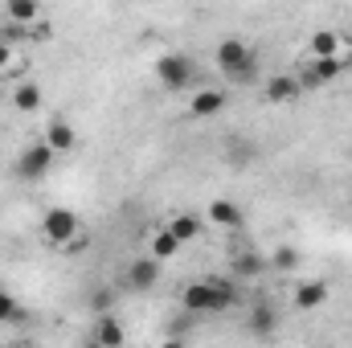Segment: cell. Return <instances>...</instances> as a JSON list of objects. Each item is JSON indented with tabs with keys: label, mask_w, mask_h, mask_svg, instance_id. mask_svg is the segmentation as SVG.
I'll return each instance as SVG.
<instances>
[{
	"label": "cell",
	"mask_w": 352,
	"mask_h": 348,
	"mask_svg": "<svg viewBox=\"0 0 352 348\" xmlns=\"http://www.w3.org/2000/svg\"><path fill=\"white\" fill-rule=\"evenodd\" d=\"M41 102H45V94L37 83H16L12 87V107L21 111V115H33V111H41Z\"/></svg>",
	"instance_id": "8fae6325"
},
{
	"label": "cell",
	"mask_w": 352,
	"mask_h": 348,
	"mask_svg": "<svg viewBox=\"0 0 352 348\" xmlns=\"http://www.w3.org/2000/svg\"><path fill=\"white\" fill-rule=\"evenodd\" d=\"M221 107H226V90H217V87H201L188 98V115L192 119H213Z\"/></svg>",
	"instance_id": "8992f818"
},
{
	"label": "cell",
	"mask_w": 352,
	"mask_h": 348,
	"mask_svg": "<svg viewBox=\"0 0 352 348\" xmlns=\"http://www.w3.org/2000/svg\"><path fill=\"white\" fill-rule=\"evenodd\" d=\"M0 295H4V291H0Z\"/></svg>",
	"instance_id": "cb8c5ba5"
},
{
	"label": "cell",
	"mask_w": 352,
	"mask_h": 348,
	"mask_svg": "<svg viewBox=\"0 0 352 348\" xmlns=\"http://www.w3.org/2000/svg\"><path fill=\"white\" fill-rule=\"evenodd\" d=\"M270 266H274V270H295V266H299V250H295V246H278L274 259H270Z\"/></svg>",
	"instance_id": "ac0fdd59"
},
{
	"label": "cell",
	"mask_w": 352,
	"mask_h": 348,
	"mask_svg": "<svg viewBox=\"0 0 352 348\" xmlns=\"http://www.w3.org/2000/svg\"><path fill=\"white\" fill-rule=\"evenodd\" d=\"M41 140H45V144H50V148H54L58 156H66V152H74V148H78V131H74V127H70L66 119H50V123H45V135H41Z\"/></svg>",
	"instance_id": "52a82bcc"
},
{
	"label": "cell",
	"mask_w": 352,
	"mask_h": 348,
	"mask_svg": "<svg viewBox=\"0 0 352 348\" xmlns=\"http://www.w3.org/2000/svg\"><path fill=\"white\" fill-rule=\"evenodd\" d=\"M217 66H221V74H226L230 83H250V78L258 74V54H254L246 41L226 37V41L217 45Z\"/></svg>",
	"instance_id": "7a4b0ae2"
},
{
	"label": "cell",
	"mask_w": 352,
	"mask_h": 348,
	"mask_svg": "<svg viewBox=\"0 0 352 348\" xmlns=\"http://www.w3.org/2000/svg\"><path fill=\"white\" fill-rule=\"evenodd\" d=\"M54 148L45 144V140H37V144H29L21 156H16V176H25V180H41V176L54 168Z\"/></svg>",
	"instance_id": "5b68a950"
},
{
	"label": "cell",
	"mask_w": 352,
	"mask_h": 348,
	"mask_svg": "<svg viewBox=\"0 0 352 348\" xmlns=\"http://www.w3.org/2000/svg\"><path fill=\"white\" fill-rule=\"evenodd\" d=\"M234 266H238V274H246V279H250V274H258V270H263V259H254V254H238Z\"/></svg>",
	"instance_id": "7402d4cb"
},
{
	"label": "cell",
	"mask_w": 352,
	"mask_h": 348,
	"mask_svg": "<svg viewBox=\"0 0 352 348\" xmlns=\"http://www.w3.org/2000/svg\"><path fill=\"white\" fill-rule=\"evenodd\" d=\"M41 234H45V242H50V246H62V250H66V246L82 234L78 213H74V209H66V205L45 209V217H41Z\"/></svg>",
	"instance_id": "3957f363"
},
{
	"label": "cell",
	"mask_w": 352,
	"mask_h": 348,
	"mask_svg": "<svg viewBox=\"0 0 352 348\" xmlns=\"http://www.w3.org/2000/svg\"><path fill=\"white\" fill-rule=\"evenodd\" d=\"M90 340H94V345H102V348H119L123 340H127V336H123L119 320L102 312V316H98V324H94V336H90Z\"/></svg>",
	"instance_id": "7c38bea8"
},
{
	"label": "cell",
	"mask_w": 352,
	"mask_h": 348,
	"mask_svg": "<svg viewBox=\"0 0 352 348\" xmlns=\"http://www.w3.org/2000/svg\"><path fill=\"white\" fill-rule=\"evenodd\" d=\"M156 83L164 90H188L197 83L192 58H188V54H164V58L156 62Z\"/></svg>",
	"instance_id": "277c9868"
},
{
	"label": "cell",
	"mask_w": 352,
	"mask_h": 348,
	"mask_svg": "<svg viewBox=\"0 0 352 348\" xmlns=\"http://www.w3.org/2000/svg\"><path fill=\"white\" fill-rule=\"evenodd\" d=\"M4 12H8V21H16V25H37V21H41V0H8Z\"/></svg>",
	"instance_id": "2e32d148"
},
{
	"label": "cell",
	"mask_w": 352,
	"mask_h": 348,
	"mask_svg": "<svg viewBox=\"0 0 352 348\" xmlns=\"http://www.w3.org/2000/svg\"><path fill=\"white\" fill-rule=\"evenodd\" d=\"M8 320H25V312L12 295H0V324H8Z\"/></svg>",
	"instance_id": "ffe728a7"
},
{
	"label": "cell",
	"mask_w": 352,
	"mask_h": 348,
	"mask_svg": "<svg viewBox=\"0 0 352 348\" xmlns=\"http://www.w3.org/2000/svg\"><path fill=\"white\" fill-rule=\"evenodd\" d=\"M180 246H184V242L176 238V234H173V230H168V226H164V230H160V234L152 238V254H156V259H160V262L176 259V254H180Z\"/></svg>",
	"instance_id": "e0dca14e"
},
{
	"label": "cell",
	"mask_w": 352,
	"mask_h": 348,
	"mask_svg": "<svg viewBox=\"0 0 352 348\" xmlns=\"http://www.w3.org/2000/svg\"><path fill=\"white\" fill-rule=\"evenodd\" d=\"M8 66H12V45L0 37V70H8Z\"/></svg>",
	"instance_id": "603a6c76"
},
{
	"label": "cell",
	"mask_w": 352,
	"mask_h": 348,
	"mask_svg": "<svg viewBox=\"0 0 352 348\" xmlns=\"http://www.w3.org/2000/svg\"><path fill=\"white\" fill-rule=\"evenodd\" d=\"M250 328H254L258 336L274 332V312H270V307H254V316H250Z\"/></svg>",
	"instance_id": "d6986e66"
},
{
	"label": "cell",
	"mask_w": 352,
	"mask_h": 348,
	"mask_svg": "<svg viewBox=\"0 0 352 348\" xmlns=\"http://www.w3.org/2000/svg\"><path fill=\"white\" fill-rule=\"evenodd\" d=\"M90 307H94L98 316H102V312H111V307H115V291H107V287H102V291H94V295H90Z\"/></svg>",
	"instance_id": "44dd1931"
},
{
	"label": "cell",
	"mask_w": 352,
	"mask_h": 348,
	"mask_svg": "<svg viewBox=\"0 0 352 348\" xmlns=\"http://www.w3.org/2000/svg\"><path fill=\"white\" fill-rule=\"evenodd\" d=\"M344 50V41H340V33H332V29H320V33H311V41H307V54L311 58H328V54H340Z\"/></svg>",
	"instance_id": "9a60e30c"
},
{
	"label": "cell",
	"mask_w": 352,
	"mask_h": 348,
	"mask_svg": "<svg viewBox=\"0 0 352 348\" xmlns=\"http://www.w3.org/2000/svg\"><path fill=\"white\" fill-rule=\"evenodd\" d=\"M213 226H221V230H242V221H246V213H242V205H234V201H226V197H217V201H209V213H205Z\"/></svg>",
	"instance_id": "9c48e42d"
},
{
	"label": "cell",
	"mask_w": 352,
	"mask_h": 348,
	"mask_svg": "<svg viewBox=\"0 0 352 348\" xmlns=\"http://www.w3.org/2000/svg\"><path fill=\"white\" fill-rule=\"evenodd\" d=\"M320 303H328V283H324V279H307V283L295 287V307H299V312H311V307H320Z\"/></svg>",
	"instance_id": "30bf717a"
},
{
	"label": "cell",
	"mask_w": 352,
	"mask_h": 348,
	"mask_svg": "<svg viewBox=\"0 0 352 348\" xmlns=\"http://www.w3.org/2000/svg\"><path fill=\"white\" fill-rule=\"evenodd\" d=\"M168 230H173L180 242H197L201 230H205V217H197V213H176L173 221H168Z\"/></svg>",
	"instance_id": "5bb4252c"
},
{
	"label": "cell",
	"mask_w": 352,
	"mask_h": 348,
	"mask_svg": "<svg viewBox=\"0 0 352 348\" xmlns=\"http://www.w3.org/2000/svg\"><path fill=\"white\" fill-rule=\"evenodd\" d=\"M299 74H278V78H270V83H266V102H291V98H295V94H299Z\"/></svg>",
	"instance_id": "4fadbf2b"
},
{
	"label": "cell",
	"mask_w": 352,
	"mask_h": 348,
	"mask_svg": "<svg viewBox=\"0 0 352 348\" xmlns=\"http://www.w3.org/2000/svg\"><path fill=\"white\" fill-rule=\"evenodd\" d=\"M160 283V259L156 254H148V259H135L127 266V287H135V291H148V287H156Z\"/></svg>",
	"instance_id": "ba28073f"
},
{
	"label": "cell",
	"mask_w": 352,
	"mask_h": 348,
	"mask_svg": "<svg viewBox=\"0 0 352 348\" xmlns=\"http://www.w3.org/2000/svg\"><path fill=\"white\" fill-rule=\"evenodd\" d=\"M234 299H238V291H234V283L221 279V274H213V279H192V283L180 287V307L192 312V316H217V312H230Z\"/></svg>",
	"instance_id": "6da1fadb"
}]
</instances>
